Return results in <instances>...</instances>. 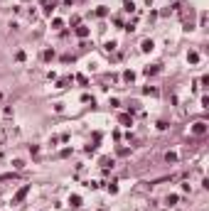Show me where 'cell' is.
<instances>
[{"instance_id":"cell-16","label":"cell","mask_w":209,"mask_h":211,"mask_svg":"<svg viewBox=\"0 0 209 211\" xmlns=\"http://www.w3.org/2000/svg\"><path fill=\"white\" fill-rule=\"evenodd\" d=\"M104 49H106V52H113V49H116V42H106Z\"/></svg>"},{"instance_id":"cell-12","label":"cell","mask_w":209,"mask_h":211,"mask_svg":"<svg viewBox=\"0 0 209 211\" xmlns=\"http://www.w3.org/2000/svg\"><path fill=\"white\" fill-rule=\"evenodd\" d=\"M143 93H145V96H158V88H153V86H145V88H143Z\"/></svg>"},{"instance_id":"cell-19","label":"cell","mask_w":209,"mask_h":211,"mask_svg":"<svg viewBox=\"0 0 209 211\" xmlns=\"http://www.w3.org/2000/svg\"><path fill=\"white\" fill-rule=\"evenodd\" d=\"M123 7H126V12H133V10H136V5H133V2H126Z\"/></svg>"},{"instance_id":"cell-17","label":"cell","mask_w":209,"mask_h":211,"mask_svg":"<svg viewBox=\"0 0 209 211\" xmlns=\"http://www.w3.org/2000/svg\"><path fill=\"white\" fill-rule=\"evenodd\" d=\"M104 15H108V10H106L104 5H101V7H99V10H96V17H104Z\"/></svg>"},{"instance_id":"cell-20","label":"cell","mask_w":209,"mask_h":211,"mask_svg":"<svg viewBox=\"0 0 209 211\" xmlns=\"http://www.w3.org/2000/svg\"><path fill=\"white\" fill-rule=\"evenodd\" d=\"M52 25H54V30H59V27H64V22H62V20H59V17H57V20H54V22H52Z\"/></svg>"},{"instance_id":"cell-21","label":"cell","mask_w":209,"mask_h":211,"mask_svg":"<svg viewBox=\"0 0 209 211\" xmlns=\"http://www.w3.org/2000/svg\"><path fill=\"white\" fill-rule=\"evenodd\" d=\"M81 101H84V103H89V101L94 103V96H89V93H84V96H81Z\"/></svg>"},{"instance_id":"cell-5","label":"cell","mask_w":209,"mask_h":211,"mask_svg":"<svg viewBox=\"0 0 209 211\" xmlns=\"http://www.w3.org/2000/svg\"><path fill=\"white\" fill-rule=\"evenodd\" d=\"M140 49H143V52H153V49H155V42H153V39H145V42L140 44Z\"/></svg>"},{"instance_id":"cell-18","label":"cell","mask_w":209,"mask_h":211,"mask_svg":"<svg viewBox=\"0 0 209 211\" xmlns=\"http://www.w3.org/2000/svg\"><path fill=\"white\" fill-rule=\"evenodd\" d=\"M165 160H167V162H177V155H175V152H167Z\"/></svg>"},{"instance_id":"cell-3","label":"cell","mask_w":209,"mask_h":211,"mask_svg":"<svg viewBox=\"0 0 209 211\" xmlns=\"http://www.w3.org/2000/svg\"><path fill=\"white\" fill-rule=\"evenodd\" d=\"M192 133H194V135H204V133H207V123H202V120H199V123H194Z\"/></svg>"},{"instance_id":"cell-6","label":"cell","mask_w":209,"mask_h":211,"mask_svg":"<svg viewBox=\"0 0 209 211\" xmlns=\"http://www.w3.org/2000/svg\"><path fill=\"white\" fill-rule=\"evenodd\" d=\"M76 37H81V39H84V37H89V27L79 25V27H76Z\"/></svg>"},{"instance_id":"cell-15","label":"cell","mask_w":209,"mask_h":211,"mask_svg":"<svg viewBox=\"0 0 209 211\" xmlns=\"http://www.w3.org/2000/svg\"><path fill=\"white\" fill-rule=\"evenodd\" d=\"M12 167H15V170H22L25 162H22V160H12Z\"/></svg>"},{"instance_id":"cell-10","label":"cell","mask_w":209,"mask_h":211,"mask_svg":"<svg viewBox=\"0 0 209 211\" xmlns=\"http://www.w3.org/2000/svg\"><path fill=\"white\" fill-rule=\"evenodd\" d=\"M133 79H136L133 71H123V81H126V84H133Z\"/></svg>"},{"instance_id":"cell-7","label":"cell","mask_w":209,"mask_h":211,"mask_svg":"<svg viewBox=\"0 0 209 211\" xmlns=\"http://www.w3.org/2000/svg\"><path fill=\"white\" fill-rule=\"evenodd\" d=\"M158 67H145V69H143V74H145V76H155V74H158Z\"/></svg>"},{"instance_id":"cell-23","label":"cell","mask_w":209,"mask_h":211,"mask_svg":"<svg viewBox=\"0 0 209 211\" xmlns=\"http://www.w3.org/2000/svg\"><path fill=\"white\" fill-rule=\"evenodd\" d=\"M0 101H2V96H0Z\"/></svg>"},{"instance_id":"cell-14","label":"cell","mask_w":209,"mask_h":211,"mask_svg":"<svg viewBox=\"0 0 209 211\" xmlns=\"http://www.w3.org/2000/svg\"><path fill=\"white\" fill-rule=\"evenodd\" d=\"M76 81H79V84H81V86H86V84H89V79H86V76H84V74H79V76H76Z\"/></svg>"},{"instance_id":"cell-2","label":"cell","mask_w":209,"mask_h":211,"mask_svg":"<svg viewBox=\"0 0 209 211\" xmlns=\"http://www.w3.org/2000/svg\"><path fill=\"white\" fill-rule=\"evenodd\" d=\"M118 123H121V125H126V128H131V125H133V115L123 113V115H118Z\"/></svg>"},{"instance_id":"cell-9","label":"cell","mask_w":209,"mask_h":211,"mask_svg":"<svg viewBox=\"0 0 209 211\" xmlns=\"http://www.w3.org/2000/svg\"><path fill=\"white\" fill-rule=\"evenodd\" d=\"M187 62H189V64H197V62H199V54H197V52H189V54H187Z\"/></svg>"},{"instance_id":"cell-8","label":"cell","mask_w":209,"mask_h":211,"mask_svg":"<svg viewBox=\"0 0 209 211\" xmlns=\"http://www.w3.org/2000/svg\"><path fill=\"white\" fill-rule=\"evenodd\" d=\"M42 59H44V62H52V59H54V49H44Z\"/></svg>"},{"instance_id":"cell-13","label":"cell","mask_w":209,"mask_h":211,"mask_svg":"<svg viewBox=\"0 0 209 211\" xmlns=\"http://www.w3.org/2000/svg\"><path fill=\"white\" fill-rule=\"evenodd\" d=\"M177 199H180V196H177V194H170V196H167V199H165V201H167V204H170V206H175V204H177Z\"/></svg>"},{"instance_id":"cell-1","label":"cell","mask_w":209,"mask_h":211,"mask_svg":"<svg viewBox=\"0 0 209 211\" xmlns=\"http://www.w3.org/2000/svg\"><path fill=\"white\" fill-rule=\"evenodd\" d=\"M30 189H32V187H30V184H25V187H22V189H20V192L12 196V204H20V201H25V196L30 194Z\"/></svg>"},{"instance_id":"cell-11","label":"cell","mask_w":209,"mask_h":211,"mask_svg":"<svg viewBox=\"0 0 209 211\" xmlns=\"http://www.w3.org/2000/svg\"><path fill=\"white\" fill-rule=\"evenodd\" d=\"M101 167H104V170L113 167V160H111V157H101Z\"/></svg>"},{"instance_id":"cell-22","label":"cell","mask_w":209,"mask_h":211,"mask_svg":"<svg viewBox=\"0 0 209 211\" xmlns=\"http://www.w3.org/2000/svg\"><path fill=\"white\" fill-rule=\"evenodd\" d=\"M202 108H209V96H202Z\"/></svg>"},{"instance_id":"cell-4","label":"cell","mask_w":209,"mask_h":211,"mask_svg":"<svg viewBox=\"0 0 209 211\" xmlns=\"http://www.w3.org/2000/svg\"><path fill=\"white\" fill-rule=\"evenodd\" d=\"M69 206L71 209H79V206H81V196H79V194H71L69 196Z\"/></svg>"}]
</instances>
